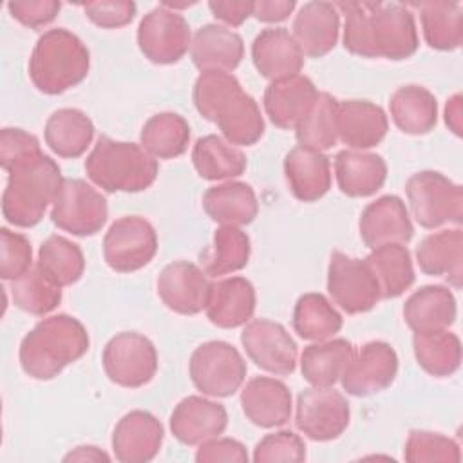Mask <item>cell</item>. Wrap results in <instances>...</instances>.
<instances>
[{"instance_id": "11", "label": "cell", "mask_w": 463, "mask_h": 463, "mask_svg": "<svg viewBox=\"0 0 463 463\" xmlns=\"http://www.w3.org/2000/svg\"><path fill=\"white\" fill-rule=\"evenodd\" d=\"M101 362L110 382L136 389L154 378L157 371V351L145 335L123 331L107 342Z\"/></svg>"}, {"instance_id": "30", "label": "cell", "mask_w": 463, "mask_h": 463, "mask_svg": "<svg viewBox=\"0 0 463 463\" xmlns=\"http://www.w3.org/2000/svg\"><path fill=\"white\" fill-rule=\"evenodd\" d=\"M416 260L425 275L447 277L454 288H461L463 232L452 228L427 235L416 248Z\"/></svg>"}, {"instance_id": "49", "label": "cell", "mask_w": 463, "mask_h": 463, "mask_svg": "<svg viewBox=\"0 0 463 463\" xmlns=\"http://www.w3.org/2000/svg\"><path fill=\"white\" fill-rule=\"evenodd\" d=\"M43 154L40 148V141L36 136L22 130V128H2L0 132V165L5 172H9L18 163L33 159Z\"/></svg>"}, {"instance_id": "4", "label": "cell", "mask_w": 463, "mask_h": 463, "mask_svg": "<svg viewBox=\"0 0 463 463\" xmlns=\"http://www.w3.org/2000/svg\"><path fill=\"white\" fill-rule=\"evenodd\" d=\"M2 194V215L18 228L38 224L63 183L58 163L40 154L13 166Z\"/></svg>"}, {"instance_id": "14", "label": "cell", "mask_w": 463, "mask_h": 463, "mask_svg": "<svg viewBox=\"0 0 463 463\" xmlns=\"http://www.w3.org/2000/svg\"><path fill=\"white\" fill-rule=\"evenodd\" d=\"M351 407L333 387H309L297 398L295 425L313 441L338 438L349 425Z\"/></svg>"}, {"instance_id": "42", "label": "cell", "mask_w": 463, "mask_h": 463, "mask_svg": "<svg viewBox=\"0 0 463 463\" xmlns=\"http://www.w3.org/2000/svg\"><path fill=\"white\" fill-rule=\"evenodd\" d=\"M414 356L432 376H450L461 364V342L449 329L414 333Z\"/></svg>"}, {"instance_id": "27", "label": "cell", "mask_w": 463, "mask_h": 463, "mask_svg": "<svg viewBox=\"0 0 463 463\" xmlns=\"http://www.w3.org/2000/svg\"><path fill=\"white\" fill-rule=\"evenodd\" d=\"M190 56L201 72H232L239 67L244 56V42L235 31L228 27L206 24L197 29L190 45Z\"/></svg>"}, {"instance_id": "1", "label": "cell", "mask_w": 463, "mask_h": 463, "mask_svg": "<svg viewBox=\"0 0 463 463\" xmlns=\"http://www.w3.org/2000/svg\"><path fill=\"white\" fill-rule=\"evenodd\" d=\"M345 16L344 47L362 58L405 60L418 51L414 14L402 4L338 2Z\"/></svg>"}, {"instance_id": "28", "label": "cell", "mask_w": 463, "mask_h": 463, "mask_svg": "<svg viewBox=\"0 0 463 463\" xmlns=\"http://www.w3.org/2000/svg\"><path fill=\"white\" fill-rule=\"evenodd\" d=\"M284 174L291 194L304 203L318 201L331 188L329 157L317 150L291 148L284 157Z\"/></svg>"}, {"instance_id": "8", "label": "cell", "mask_w": 463, "mask_h": 463, "mask_svg": "<svg viewBox=\"0 0 463 463\" xmlns=\"http://www.w3.org/2000/svg\"><path fill=\"white\" fill-rule=\"evenodd\" d=\"M248 365L228 342L210 340L190 356V378L197 391L213 398L232 396L244 383Z\"/></svg>"}, {"instance_id": "13", "label": "cell", "mask_w": 463, "mask_h": 463, "mask_svg": "<svg viewBox=\"0 0 463 463\" xmlns=\"http://www.w3.org/2000/svg\"><path fill=\"white\" fill-rule=\"evenodd\" d=\"M137 45L145 58L154 63H175L192 45L190 25L183 14L161 4L141 18Z\"/></svg>"}, {"instance_id": "45", "label": "cell", "mask_w": 463, "mask_h": 463, "mask_svg": "<svg viewBox=\"0 0 463 463\" xmlns=\"http://www.w3.org/2000/svg\"><path fill=\"white\" fill-rule=\"evenodd\" d=\"M11 297L18 309L43 317L61 302V286L34 266L11 280Z\"/></svg>"}, {"instance_id": "29", "label": "cell", "mask_w": 463, "mask_h": 463, "mask_svg": "<svg viewBox=\"0 0 463 463\" xmlns=\"http://www.w3.org/2000/svg\"><path fill=\"white\" fill-rule=\"evenodd\" d=\"M336 183L349 197L376 194L387 179V165L382 156L360 150H340L335 157Z\"/></svg>"}, {"instance_id": "52", "label": "cell", "mask_w": 463, "mask_h": 463, "mask_svg": "<svg viewBox=\"0 0 463 463\" xmlns=\"http://www.w3.org/2000/svg\"><path fill=\"white\" fill-rule=\"evenodd\" d=\"M197 463H219V461H232V463H246L248 452L246 447L233 439V438H213L199 445L195 452Z\"/></svg>"}, {"instance_id": "34", "label": "cell", "mask_w": 463, "mask_h": 463, "mask_svg": "<svg viewBox=\"0 0 463 463\" xmlns=\"http://www.w3.org/2000/svg\"><path fill=\"white\" fill-rule=\"evenodd\" d=\"M47 146L60 157H80L94 137L90 118L80 109L54 110L43 128Z\"/></svg>"}, {"instance_id": "16", "label": "cell", "mask_w": 463, "mask_h": 463, "mask_svg": "<svg viewBox=\"0 0 463 463\" xmlns=\"http://www.w3.org/2000/svg\"><path fill=\"white\" fill-rule=\"evenodd\" d=\"M398 373V356L391 344L373 340L353 353L340 382L347 394L371 396L394 382Z\"/></svg>"}, {"instance_id": "50", "label": "cell", "mask_w": 463, "mask_h": 463, "mask_svg": "<svg viewBox=\"0 0 463 463\" xmlns=\"http://www.w3.org/2000/svg\"><path fill=\"white\" fill-rule=\"evenodd\" d=\"M87 18L99 27L118 29L132 22L136 14V4L132 0H110V2H89L81 4Z\"/></svg>"}, {"instance_id": "56", "label": "cell", "mask_w": 463, "mask_h": 463, "mask_svg": "<svg viewBox=\"0 0 463 463\" xmlns=\"http://www.w3.org/2000/svg\"><path fill=\"white\" fill-rule=\"evenodd\" d=\"M109 461V454H105L103 450H99L98 447L92 445H83V447H76L72 452H69L63 461Z\"/></svg>"}, {"instance_id": "54", "label": "cell", "mask_w": 463, "mask_h": 463, "mask_svg": "<svg viewBox=\"0 0 463 463\" xmlns=\"http://www.w3.org/2000/svg\"><path fill=\"white\" fill-rule=\"evenodd\" d=\"M295 5L297 4L293 0H260V2H253L251 16L266 24H277V22H284L291 14Z\"/></svg>"}, {"instance_id": "20", "label": "cell", "mask_w": 463, "mask_h": 463, "mask_svg": "<svg viewBox=\"0 0 463 463\" xmlns=\"http://www.w3.org/2000/svg\"><path fill=\"white\" fill-rule=\"evenodd\" d=\"M226 425V409L203 396L183 398L170 414V430L174 438L190 447L221 436Z\"/></svg>"}, {"instance_id": "53", "label": "cell", "mask_w": 463, "mask_h": 463, "mask_svg": "<svg viewBox=\"0 0 463 463\" xmlns=\"http://www.w3.org/2000/svg\"><path fill=\"white\" fill-rule=\"evenodd\" d=\"M212 14L226 25L239 27L248 16L253 14V2L250 0H212L208 2Z\"/></svg>"}, {"instance_id": "10", "label": "cell", "mask_w": 463, "mask_h": 463, "mask_svg": "<svg viewBox=\"0 0 463 463\" xmlns=\"http://www.w3.org/2000/svg\"><path fill=\"white\" fill-rule=\"evenodd\" d=\"M107 199L83 179H63L52 203V222L72 235L98 233L107 222Z\"/></svg>"}, {"instance_id": "38", "label": "cell", "mask_w": 463, "mask_h": 463, "mask_svg": "<svg viewBox=\"0 0 463 463\" xmlns=\"http://www.w3.org/2000/svg\"><path fill=\"white\" fill-rule=\"evenodd\" d=\"M420 9L423 38L429 47L454 51L463 42V9L458 2H421Z\"/></svg>"}, {"instance_id": "12", "label": "cell", "mask_w": 463, "mask_h": 463, "mask_svg": "<svg viewBox=\"0 0 463 463\" xmlns=\"http://www.w3.org/2000/svg\"><path fill=\"white\" fill-rule=\"evenodd\" d=\"M157 251L154 226L139 215H127L110 224L103 237V257L109 268L130 273L145 268Z\"/></svg>"}, {"instance_id": "23", "label": "cell", "mask_w": 463, "mask_h": 463, "mask_svg": "<svg viewBox=\"0 0 463 463\" xmlns=\"http://www.w3.org/2000/svg\"><path fill=\"white\" fill-rule=\"evenodd\" d=\"M340 14L331 2H307L293 20V38L304 56L322 58L336 45Z\"/></svg>"}, {"instance_id": "5", "label": "cell", "mask_w": 463, "mask_h": 463, "mask_svg": "<svg viewBox=\"0 0 463 463\" xmlns=\"http://www.w3.org/2000/svg\"><path fill=\"white\" fill-rule=\"evenodd\" d=\"M90 67L85 43L67 29L45 31L29 58V78L43 94H61L81 83Z\"/></svg>"}, {"instance_id": "7", "label": "cell", "mask_w": 463, "mask_h": 463, "mask_svg": "<svg viewBox=\"0 0 463 463\" xmlns=\"http://www.w3.org/2000/svg\"><path fill=\"white\" fill-rule=\"evenodd\" d=\"M412 217L423 228L434 230L463 219V188L439 172L421 170L405 183Z\"/></svg>"}, {"instance_id": "55", "label": "cell", "mask_w": 463, "mask_h": 463, "mask_svg": "<svg viewBox=\"0 0 463 463\" xmlns=\"http://www.w3.org/2000/svg\"><path fill=\"white\" fill-rule=\"evenodd\" d=\"M461 116H463V96L458 92L452 98H449L445 105V123L456 136H461Z\"/></svg>"}, {"instance_id": "15", "label": "cell", "mask_w": 463, "mask_h": 463, "mask_svg": "<svg viewBox=\"0 0 463 463\" xmlns=\"http://www.w3.org/2000/svg\"><path fill=\"white\" fill-rule=\"evenodd\" d=\"M241 344L251 362L271 374H291L297 367V344L279 322L268 318L248 322L241 333Z\"/></svg>"}, {"instance_id": "32", "label": "cell", "mask_w": 463, "mask_h": 463, "mask_svg": "<svg viewBox=\"0 0 463 463\" xmlns=\"http://www.w3.org/2000/svg\"><path fill=\"white\" fill-rule=\"evenodd\" d=\"M203 208L212 221L237 228L253 222L259 213V203L253 188L241 181L210 186L203 195Z\"/></svg>"}, {"instance_id": "44", "label": "cell", "mask_w": 463, "mask_h": 463, "mask_svg": "<svg viewBox=\"0 0 463 463\" xmlns=\"http://www.w3.org/2000/svg\"><path fill=\"white\" fill-rule=\"evenodd\" d=\"M36 266L63 288L80 280L85 269V259L76 242L61 235H51L40 246Z\"/></svg>"}, {"instance_id": "41", "label": "cell", "mask_w": 463, "mask_h": 463, "mask_svg": "<svg viewBox=\"0 0 463 463\" xmlns=\"http://www.w3.org/2000/svg\"><path fill=\"white\" fill-rule=\"evenodd\" d=\"M342 315L320 293H304L293 309V329L304 340L322 342L342 329Z\"/></svg>"}, {"instance_id": "18", "label": "cell", "mask_w": 463, "mask_h": 463, "mask_svg": "<svg viewBox=\"0 0 463 463\" xmlns=\"http://www.w3.org/2000/svg\"><path fill=\"white\" fill-rule=\"evenodd\" d=\"M358 230L371 250L383 244H405L414 233L409 210L398 195H382L369 203L360 215Z\"/></svg>"}, {"instance_id": "2", "label": "cell", "mask_w": 463, "mask_h": 463, "mask_svg": "<svg viewBox=\"0 0 463 463\" xmlns=\"http://www.w3.org/2000/svg\"><path fill=\"white\" fill-rule=\"evenodd\" d=\"M197 112L213 121L232 145H255L264 134V119L257 101L246 94L232 72L206 71L194 83Z\"/></svg>"}, {"instance_id": "19", "label": "cell", "mask_w": 463, "mask_h": 463, "mask_svg": "<svg viewBox=\"0 0 463 463\" xmlns=\"http://www.w3.org/2000/svg\"><path fill=\"white\" fill-rule=\"evenodd\" d=\"M163 423L148 411H130L114 427L112 450L121 463H146L163 445Z\"/></svg>"}, {"instance_id": "36", "label": "cell", "mask_w": 463, "mask_h": 463, "mask_svg": "<svg viewBox=\"0 0 463 463\" xmlns=\"http://www.w3.org/2000/svg\"><path fill=\"white\" fill-rule=\"evenodd\" d=\"M192 163L197 174L208 181L239 177L248 165L242 150L215 134H208L195 141L192 148Z\"/></svg>"}, {"instance_id": "33", "label": "cell", "mask_w": 463, "mask_h": 463, "mask_svg": "<svg viewBox=\"0 0 463 463\" xmlns=\"http://www.w3.org/2000/svg\"><path fill=\"white\" fill-rule=\"evenodd\" d=\"M354 347L345 338L322 340L307 345L300 354V371L313 387H333L351 362Z\"/></svg>"}, {"instance_id": "26", "label": "cell", "mask_w": 463, "mask_h": 463, "mask_svg": "<svg viewBox=\"0 0 463 463\" xmlns=\"http://www.w3.org/2000/svg\"><path fill=\"white\" fill-rule=\"evenodd\" d=\"M255 304L257 297L253 284L244 277H230L212 282L204 311L213 326L232 329L251 320Z\"/></svg>"}, {"instance_id": "35", "label": "cell", "mask_w": 463, "mask_h": 463, "mask_svg": "<svg viewBox=\"0 0 463 463\" xmlns=\"http://www.w3.org/2000/svg\"><path fill=\"white\" fill-rule=\"evenodd\" d=\"M391 118L394 125L412 136L430 132L438 123V103L434 94L421 85H403L391 96Z\"/></svg>"}, {"instance_id": "21", "label": "cell", "mask_w": 463, "mask_h": 463, "mask_svg": "<svg viewBox=\"0 0 463 463\" xmlns=\"http://www.w3.org/2000/svg\"><path fill=\"white\" fill-rule=\"evenodd\" d=\"M251 60L259 74L269 81L297 76L304 67V54L284 27L260 31L251 43Z\"/></svg>"}, {"instance_id": "51", "label": "cell", "mask_w": 463, "mask_h": 463, "mask_svg": "<svg viewBox=\"0 0 463 463\" xmlns=\"http://www.w3.org/2000/svg\"><path fill=\"white\" fill-rule=\"evenodd\" d=\"M7 9L25 27L40 29L56 18L61 4L56 0H13Z\"/></svg>"}, {"instance_id": "3", "label": "cell", "mask_w": 463, "mask_h": 463, "mask_svg": "<svg viewBox=\"0 0 463 463\" xmlns=\"http://www.w3.org/2000/svg\"><path fill=\"white\" fill-rule=\"evenodd\" d=\"M85 326L65 313L40 320L20 344V365L34 380H52L89 351Z\"/></svg>"}, {"instance_id": "39", "label": "cell", "mask_w": 463, "mask_h": 463, "mask_svg": "<svg viewBox=\"0 0 463 463\" xmlns=\"http://www.w3.org/2000/svg\"><path fill=\"white\" fill-rule=\"evenodd\" d=\"M139 141L152 157L172 159L186 152L190 125L175 112H159L143 125Z\"/></svg>"}, {"instance_id": "46", "label": "cell", "mask_w": 463, "mask_h": 463, "mask_svg": "<svg viewBox=\"0 0 463 463\" xmlns=\"http://www.w3.org/2000/svg\"><path fill=\"white\" fill-rule=\"evenodd\" d=\"M403 458L409 463H458L461 459V452L459 445L443 434L429 430H411L405 441Z\"/></svg>"}, {"instance_id": "47", "label": "cell", "mask_w": 463, "mask_h": 463, "mask_svg": "<svg viewBox=\"0 0 463 463\" xmlns=\"http://www.w3.org/2000/svg\"><path fill=\"white\" fill-rule=\"evenodd\" d=\"M0 277L4 280H14L33 268V248L25 235L0 230Z\"/></svg>"}, {"instance_id": "6", "label": "cell", "mask_w": 463, "mask_h": 463, "mask_svg": "<svg viewBox=\"0 0 463 463\" xmlns=\"http://www.w3.org/2000/svg\"><path fill=\"white\" fill-rule=\"evenodd\" d=\"M85 172L105 192H141L156 181L157 161L141 145L99 136Z\"/></svg>"}, {"instance_id": "25", "label": "cell", "mask_w": 463, "mask_h": 463, "mask_svg": "<svg viewBox=\"0 0 463 463\" xmlns=\"http://www.w3.org/2000/svg\"><path fill=\"white\" fill-rule=\"evenodd\" d=\"M318 90L302 74L271 81L264 92V109L269 121L284 130H295L313 105Z\"/></svg>"}, {"instance_id": "37", "label": "cell", "mask_w": 463, "mask_h": 463, "mask_svg": "<svg viewBox=\"0 0 463 463\" xmlns=\"http://www.w3.org/2000/svg\"><path fill=\"white\" fill-rule=\"evenodd\" d=\"M365 260L376 277L382 298H396L414 282L411 251L403 244L378 246L365 257Z\"/></svg>"}, {"instance_id": "24", "label": "cell", "mask_w": 463, "mask_h": 463, "mask_svg": "<svg viewBox=\"0 0 463 463\" xmlns=\"http://www.w3.org/2000/svg\"><path fill=\"white\" fill-rule=\"evenodd\" d=\"M389 121L382 107L367 99L338 101L336 132L338 139L358 150L376 146L387 134Z\"/></svg>"}, {"instance_id": "43", "label": "cell", "mask_w": 463, "mask_h": 463, "mask_svg": "<svg viewBox=\"0 0 463 463\" xmlns=\"http://www.w3.org/2000/svg\"><path fill=\"white\" fill-rule=\"evenodd\" d=\"M336 110L338 101L327 92H318L306 116L295 127L298 146L317 152L333 148L338 139Z\"/></svg>"}, {"instance_id": "31", "label": "cell", "mask_w": 463, "mask_h": 463, "mask_svg": "<svg viewBox=\"0 0 463 463\" xmlns=\"http://www.w3.org/2000/svg\"><path fill=\"white\" fill-rule=\"evenodd\" d=\"M456 313V298L445 286H423L403 304V318L414 333L449 329Z\"/></svg>"}, {"instance_id": "40", "label": "cell", "mask_w": 463, "mask_h": 463, "mask_svg": "<svg viewBox=\"0 0 463 463\" xmlns=\"http://www.w3.org/2000/svg\"><path fill=\"white\" fill-rule=\"evenodd\" d=\"M250 237L237 226H221L213 244L201 253V268L208 277H221L242 269L250 260Z\"/></svg>"}, {"instance_id": "9", "label": "cell", "mask_w": 463, "mask_h": 463, "mask_svg": "<svg viewBox=\"0 0 463 463\" xmlns=\"http://www.w3.org/2000/svg\"><path fill=\"white\" fill-rule=\"evenodd\" d=\"M327 291L340 309L349 315L371 311L382 298L380 286L365 259L333 251L327 268Z\"/></svg>"}, {"instance_id": "22", "label": "cell", "mask_w": 463, "mask_h": 463, "mask_svg": "<svg viewBox=\"0 0 463 463\" xmlns=\"http://www.w3.org/2000/svg\"><path fill=\"white\" fill-rule=\"evenodd\" d=\"M241 405L253 425L273 429L288 423L291 416V392L277 378L255 376L242 387Z\"/></svg>"}, {"instance_id": "48", "label": "cell", "mask_w": 463, "mask_h": 463, "mask_svg": "<svg viewBox=\"0 0 463 463\" xmlns=\"http://www.w3.org/2000/svg\"><path fill=\"white\" fill-rule=\"evenodd\" d=\"M306 445L302 438L291 430L266 434L253 449V461H304Z\"/></svg>"}, {"instance_id": "17", "label": "cell", "mask_w": 463, "mask_h": 463, "mask_svg": "<svg viewBox=\"0 0 463 463\" xmlns=\"http://www.w3.org/2000/svg\"><path fill=\"white\" fill-rule=\"evenodd\" d=\"M212 282L194 262L175 260L157 277V295L163 304L179 315H197L206 307Z\"/></svg>"}]
</instances>
